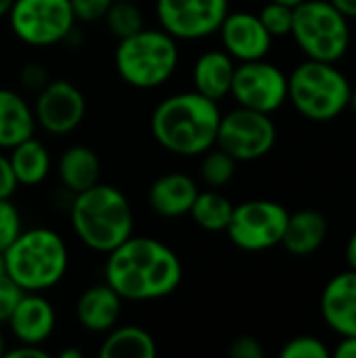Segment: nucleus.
Wrapping results in <instances>:
<instances>
[{
	"instance_id": "42",
	"label": "nucleus",
	"mask_w": 356,
	"mask_h": 358,
	"mask_svg": "<svg viewBox=\"0 0 356 358\" xmlns=\"http://www.w3.org/2000/svg\"><path fill=\"white\" fill-rule=\"evenodd\" d=\"M6 348H8V342H6V336H4L2 329H0V357H4Z\"/></svg>"
},
{
	"instance_id": "44",
	"label": "nucleus",
	"mask_w": 356,
	"mask_h": 358,
	"mask_svg": "<svg viewBox=\"0 0 356 358\" xmlns=\"http://www.w3.org/2000/svg\"><path fill=\"white\" fill-rule=\"evenodd\" d=\"M2 277H6V266H4V256H2V252H0V279Z\"/></svg>"
},
{
	"instance_id": "4",
	"label": "nucleus",
	"mask_w": 356,
	"mask_h": 358,
	"mask_svg": "<svg viewBox=\"0 0 356 358\" xmlns=\"http://www.w3.org/2000/svg\"><path fill=\"white\" fill-rule=\"evenodd\" d=\"M6 277L21 292H46L61 283L69 266L65 239L46 227L23 229L2 252Z\"/></svg>"
},
{
	"instance_id": "21",
	"label": "nucleus",
	"mask_w": 356,
	"mask_h": 358,
	"mask_svg": "<svg viewBox=\"0 0 356 358\" xmlns=\"http://www.w3.org/2000/svg\"><path fill=\"white\" fill-rule=\"evenodd\" d=\"M329 224L327 218L317 210H298L287 216L281 245L294 256L315 254L327 239Z\"/></svg>"
},
{
	"instance_id": "2",
	"label": "nucleus",
	"mask_w": 356,
	"mask_h": 358,
	"mask_svg": "<svg viewBox=\"0 0 356 358\" xmlns=\"http://www.w3.org/2000/svg\"><path fill=\"white\" fill-rule=\"evenodd\" d=\"M220 107L195 92H176L157 103L151 113V134L162 149L180 157H197L216 145Z\"/></svg>"
},
{
	"instance_id": "14",
	"label": "nucleus",
	"mask_w": 356,
	"mask_h": 358,
	"mask_svg": "<svg viewBox=\"0 0 356 358\" xmlns=\"http://www.w3.org/2000/svg\"><path fill=\"white\" fill-rule=\"evenodd\" d=\"M222 50L235 61H258L264 59L273 46V36L262 25L260 17L254 13H229L218 27Z\"/></svg>"
},
{
	"instance_id": "45",
	"label": "nucleus",
	"mask_w": 356,
	"mask_h": 358,
	"mask_svg": "<svg viewBox=\"0 0 356 358\" xmlns=\"http://www.w3.org/2000/svg\"><path fill=\"white\" fill-rule=\"evenodd\" d=\"M273 2H281V4H287V6H296V4H300L302 0H273Z\"/></svg>"
},
{
	"instance_id": "10",
	"label": "nucleus",
	"mask_w": 356,
	"mask_h": 358,
	"mask_svg": "<svg viewBox=\"0 0 356 358\" xmlns=\"http://www.w3.org/2000/svg\"><path fill=\"white\" fill-rule=\"evenodd\" d=\"M277 143V128L269 113L237 107L220 115L216 147L227 151L237 164L262 159Z\"/></svg>"
},
{
	"instance_id": "11",
	"label": "nucleus",
	"mask_w": 356,
	"mask_h": 358,
	"mask_svg": "<svg viewBox=\"0 0 356 358\" xmlns=\"http://www.w3.org/2000/svg\"><path fill=\"white\" fill-rule=\"evenodd\" d=\"M231 96L239 107L271 115L287 101V76L264 59L239 63L233 73Z\"/></svg>"
},
{
	"instance_id": "18",
	"label": "nucleus",
	"mask_w": 356,
	"mask_h": 358,
	"mask_svg": "<svg viewBox=\"0 0 356 358\" xmlns=\"http://www.w3.org/2000/svg\"><path fill=\"white\" fill-rule=\"evenodd\" d=\"M124 300L103 281L86 287L76 302V319L90 334H107L122 317Z\"/></svg>"
},
{
	"instance_id": "22",
	"label": "nucleus",
	"mask_w": 356,
	"mask_h": 358,
	"mask_svg": "<svg viewBox=\"0 0 356 358\" xmlns=\"http://www.w3.org/2000/svg\"><path fill=\"white\" fill-rule=\"evenodd\" d=\"M57 174L65 191L80 193L90 189L101 178V159L86 145H73L65 149L57 164Z\"/></svg>"
},
{
	"instance_id": "43",
	"label": "nucleus",
	"mask_w": 356,
	"mask_h": 358,
	"mask_svg": "<svg viewBox=\"0 0 356 358\" xmlns=\"http://www.w3.org/2000/svg\"><path fill=\"white\" fill-rule=\"evenodd\" d=\"M348 107L353 109V113L356 115V88L350 92V101H348Z\"/></svg>"
},
{
	"instance_id": "35",
	"label": "nucleus",
	"mask_w": 356,
	"mask_h": 358,
	"mask_svg": "<svg viewBox=\"0 0 356 358\" xmlns=\"http://www.w3.org/2000/svg\"><path fill=\"white\" fill-rule=\"evenodd\" d=\"M17 180H15V174L10 170V162H8V155L2 153L0 149V199H6V197H13L15 191H17Z\"/></svg>"
},
{
	"instance_id": "17",
	"label": "nucleus",
	"mask_w": 356,
	"mask_h": 358,
	"mask_svg": "<svg viewBox=\"0 0 356 358\" xmlns=\"http://www.w3.org/2000/svg\"><path fill=\"white\" fill-rule=\"evenodd\" d=\"M197 182L185 172H166L157 176L149 191V208L162 218H180L189 216V210L197 197Z\"/></svg>"
},
{
	"instance_id": "12",
	"label": "nucleus",
	"mask_w": 356,
	"mask_h": 358,
	"mask_svg": "<svg viewBox=\"0 0 356 358\" xmlns=\"http://www.w3.org/2000/svg\"><path fill=\"white\" fill-rule=\"evenodd\" d=\"M159 27L176 40H201L218 31L229 0H155Z\"/></svg>"
},
{
	"instance_id": "6",
	"label": "nucleus",
	"mask_w": 356,
	"mask_h": 358,
	"mask_svg": "<svg viewBox=\"0 0 356 358\" xmlns=\"http://www.w3.org/2000/svg\"><path fill=\"white\" fill-rule=\"evenodd\" d=\"M353 86L336 63L306 59L287 76V101L313 122L338 117L350 101Z\"/></svg>"
},
{
	"instance_id": "34",
	"label": "nucleus",
	"mask_w": 356,
	"mask_h": 358,
	"mask_svg": "<svg viewBox=\"0 0 356 358\" xmlns=\"http://www.w3.org/2000/svg\"><path fill=\"white\" fill-rule=\"evenodd\" d=\"M229 355L231 358H262L264 348L254 336H239L231 342Z\"/></svg>"
},
{
	"instance_id": "20",
	"label": "nucleus",
	"mask_w": 356,
	"mask_h": 358,
	"mask_svg": "<svg viewBox=\"0 0 356 358\" xmlns=\"http://www.w3.org/2000/svg\"><path fill=\"white\" fill-rule=\"evenodd\" d=\"M34 107L23 94L10 88H0V149L10 151L15 145L36 134Z\"/></svg>"
},
{
	"instance_id": "33",
	"label": "nucleus",
	"mask_w": 356,
	"mask_h": 358,
	"mask_svg": "<svg viewBox=\"0 0 356 358\" xmlns=\"http://www.w3.org/2000/svg\"><path fill=\"white\" fill-rule=\"evenodd\" d=\"M21 296H23V292L8 277L0 279V325L8 321V317Z\"/></svg>"
},
{
	"instance_id": "24",
	"label": "nucleus",
	"mask_w": 356,
	"mask_h": 358,
	"mask_svg": "<svg viewBox=\"0 0 356 358\" xmlns=\"http://www.w3.org/2000/svg\"><path fill=\"white\" fill-rule=\"evenodd\" d=\"M101 358H155L157 357V344L153 336L136 325L126 327H113L107 331V338L103 340L99 348Z\"/></svg>"
},
{
	"instance_id": "8",
	"label": "nucleus",
	"mask_w": 356,
	"mask_h": 358,
	"mask_svg": "<svg viewBox=\"0 0 356 358\" xmlns=\"http://www.w3.org/2000/svg\"><path fill=\"white\" fill-rule=\"evenodd\" d=\"M76 23L69 0H15L8 13L17 40L36 48L61 44Z\"/></svg>"
},
{
	"instance_id": "13",
	"label": "nucleus",
	"mask_w": 356,
	"mask_h": 358,
	"mask_svg": "<svg viewBox=\"0 0 356 358\" xmlns=\"http://www.w3.org/2000/svg\"><path fill=\"white\" fill-rule=\"evenodd\" d=\"M34 115L36 124L55 136L73 132L86 115V99L82 90L67 80H50L40 92H36Z\"/></svg>"
},
{
	"instance_id": "36",
	"label": "nucleus",
	"mask_w": 356,
	"mask_h": 358,
	"mask_svg": "<svg viewBox=\"0 0 356 358\" xmlns=\"http://www.w3.org/2000/svg\"><path fill=\"white\" fill-rule=\"evenodd\" d=\"M48 352L36 344H19L17 348H6L4 358H46Z\"/></svg>"
},
{
	"instance_id": "31",
	"label": "nucleus",
	"mask_w": 356,
	"mask_h": 358,
	"mask_svg": "<svg viewBox=\"0 0 356 358\" xmlns=\"http://www.w3.org/2000/svg\"><path fill=\"white\" fill-rule=\"evenodd\" d=\"M76 21L80 23H94L105 17L107 8L113 0H69Z\"/></svg>"
},
{
	"instance_id": "16",
	"label": "nucleus",
	"mask_w": 356,
	"mask_h": 358,
	"mask_svg": "<svg viewBox=\"0 0 356 358\" xmlns=\"http://www.w3.org/2000/svg\"><path fill=\"white\" fill-rule=\"evenodd\" d=\"M321 315L332 331L356 336V271H346L329 279L321 294Z\"/></svg>"
},
{
	"instance_id": "41",
	"label": "nucleus",
	"mask_w": 356,
	"mask_h": 358,
	"mask_svg": "<svg viewBox=\"0 0 356 358\" xmlns=\"http://www.w3.org/2000/svg\"><path fill=\"white\" fill-rule=\"evenodd\" d=\"M61 358H82V352L80 350H73V348H65L61 355H59Z\"/></svg>"
},
{
	"instance_id": "1",
	"label": "nucleus",
	"mask_w": 356,
	"mask_h": 358,
	"mask_svg": "<svg viewBox=\"0 0 356 358\" xmlns=\"http://www.w3.org/2000/svg\"><path fill=\"white\" fill-rule=\"evenodd\" d=\"M105 256V283L126 302L162 300L183 283L178 254L155 237L132 233Z\"/></svg>"
},
{
	"instance_id": "37",
	"label": "nucleus",
	"mask_w": 356,
	"mask_h": 358,
	"mask_svg": "<svg viewBox=\"0 0 356 358\" xmlns=\"http://www.w3.org/2000/svg\"><path fill=\"white\" fill-rule=\"evenodd\" d=\"M336 358H356V336H342V340L338 342L336 350H334Z\"/></svg>"
},
{
	"instance_id": "28",
	"label": "nucleus",
	"mask_w": 356,
	"mask_h": 358,
	"mask_svg": "<svg viewBox=\"0 0 356 358\" xmlns=\"http://www.w3.org/2000/svg\"><path fill=\"white\" fill-rule=\"evenodd\" d=\"M262 25L266 27V31L275 38V36H290L292 34V23H294V6L281 4V2H273L269 0L262 10L258 13Z\"/></svg>"
},
{
	"instance_id": "30",
	"label": "nucleus",
	"mask_w": 356,
	"mask_h": 358,
	"mask_svg": "<svg viewBox=\"0 0 356 358\" xmlns=\"http://www.w3.org/2000/svg\"><path fill=\"white\" fill-rule=\"evenodd\" d=\"M329 348L315 336H296L281 348V358H327Z\"/></svg>"
},
{
	"instance_id": "38",
	"label": "nucleus",
	"mask_w": 356,
	"mask_h": 358,
	"mask_svg": "<svg viewBox=\"0 0 356 358\" xmlns=\"http://www.w3.org/2000/svg\"><path fill=\"white\" fill-rule=\"evenodd\" d=\"M329 2L348 19H356V0H329Z\"/></svg>"
},
{
	"instance_id": "23",
	"label": "nucleus",
	"mask_w": 356,
	"mask_h": 358,
	"mask_svg": "<svg viewBox=\"0 0 356 358\" xmlns=\"http://www.w3.org/2000/svg\"><path fill=\"white\" fill-rule=\"evenodd\" d=\"M10 170L15 174L17 185L21 187H38L50 174V153L44 143L36 141V136L15 145L8 153Z\"/></svg>"
},
{
	"instance_id": "19",
	"label": "nucleus",
	"mask_w": 356,
	"mask_h": 358,
	"mask_svg": "<svg viewBox=\"0 0 356 358\" xmlns=\"http://www.w3.org/2000/svg\"><path fill=\"white\" fill-rule=\"evenodd\" d=\"M235 59L227 55L225 50H206L201 52L191 71L193 80V90L212 99V101H222L225 96L231 94V84H233V73H235Z\"/></svg>"
},
{
	"instance_id": "27",
	"label": "nucleus",
	"mask_w": 356,
	"mask_h": 358,
	"mask_svg": "<svg viewBox=\"0 0 356 358\" xmlns=\"http://www.w3.org/2000/svg\"><path fill=\"white\" fill-rule=\"evenodd\" d=\"M237 170V162L222 151L220 147H212L206 153H201V164H199V176L210 189H222L227 187Z\"/></svg>"
},
{
	"instance_id": "25",
	"label": "nucleus",
	"mask_w": 356,
	"mask_h": 358,
	"mask_svg": "<svg viewBox=\"0 0 356 358\" xmlns=\"http://www.w3.org/2000/svg\"><path fill=\"white\" fill-rule=\"evenodd\" d=\"M233 203L218 191H199L189 216L193 218V222L208 231V233H220L227 231L231 214H233Z\"/></svg>"
},
{
	"instance_id": "3",
	"label": "nucleus",
	"mask_w": 356,
	"mask_h": 358,
	"mask_svg": "<svg viewBox=\"0 0 356 358\" xmlns=\"http://www.w3.org/2000/svg\"><path fill=\"white\" fill-rule=\"evenodd\" d=\"M69 218L76 237L97 254H109L134 233V212L128 197L105 182L76 193Z\"/></svg>"
},
{
	"instance_id": "26",
	"label": "nucleus",
	"mask_w": 356,
	"mask_h": 358,
	"mask_svg": "<svg viewBox=\"0 0 356 358\" xmlns=\"http://www.w3.org/2000/svg\"><path fill=\"white\" fill-rule=\"evenodd\" d=\"M105 25L113 38H128L145 27V17L134 0H113L105 13Z\"/></svg>"
},
{
	"instance_id": "29",
	"label": "nucleus",
	"mask_w": 356,
	"mask_h": 358,
	"mask_svg": "<svg viewBox=\"0 0 356 358\" xmlns=\"http://www.w3.org/2000/svg\"><path fill=\"white\" fill-rule=\"evenodd\" d=\"M23 231V218L10 197L0 199V252H4Z\"/></svg>"
},
{
	"instance_id": "39",
	"label": "nucleus",
	"mask_w": 356,
	"mask_h": 358,
	"mask_svg": "<svg viewBox=\"0 0 356 358\" xmlns=\"http://www.w3.org/2000/svg\"><path fill=\"white\" fill-rule=\"evenodd\" d=\"M346 260H348V266L356 271V231L346 243Z\"/></svg>"
},
{
	"instance_id": "9",
	"label": "nucleus",
	"mask_w": 356,
	"mask_h": 358,
	"mask_svg": "<svg viewBox=\"0 0 356 358\" xmlns=\"http://www.w3.org/2000/svg\"><path fill=\"white\" fill-rule=\"evenodd\" d=\"M290 212L271 199H250L233 208L227 235L243 252H264L281 243Z\"/></svg>"
},
{
	"instance_id": "40",
	"label": "nucleus",
	"mask_w": 356,
	"mask_h": 358,
	"mask_svg": "<svg viewBox=\"0 0 356 358\" xmlns=\"http://www.w3.org/2000/svg\"><path fill=\"white\" fill-rule=\"evenodd\" d=\"M15 0H0V17H8L10 8H13Z\"/></svg>"
},
{
	"instance_id": "32",
	"label": "nucleus",
	"mask_w": 356,
	"mask_h": 358,
	"mask_svg": "<svg viewBox=\"0 0 356 358\" xmlns=\"http://www.w3.org/2000/svg\"><path fill=\"white\" fill-rule=\"evenodd\" d=\"M19 82H21V86L25 90L40 92L50 82V78H48V71H46L44 65H40V63H25L21 67V71H19Z\"/></svg>"
},
{
	"instance_id": "7",
	"label": "nucleus",
	"mask_w": 356,
	"mask_h": 358,
	"mask_svg": "<svg viewBox=\"0 0 356 358\" xmlns=\"http://www.w3.org/2000/svg\"><path fill=\"white\" fill-rule=\"evenodd\" d=\"M290 36L315 61L338 63L350 48L348 17L329 0H302L296 4Z\"/></svg>"
},
{
	"instance_id": "15",
	"label": "nucleus",
	"mask_w": 356,
	"mask_h": 358,
	"mask_svg": "<svg viewBox=\"0 0 356 358\" xmlns=\"http://www.w3.org/2000/svg\"><path fill=\"white\" fill-rule=\"evenodd\" d=\"M6 323L19 344L42 346L55 334L57 313L52 304L38 292H23Z\"/></svg>"
},
{
	"instance_id": "5",
	"label": "nucleus",
	"mask_w": 356,
	"mask_h": 358,
	"mask_svg": "<svg viewBox=\"0 0 356 358\" xmlns=\"http://www.w3.org/2000/svg\"><path fill=\"white\" fill-rule=\"evenodd\" d=\"M118 76L132 88L149 90L166 84L178 67V40L162 27L118 40L113 55Z\"/></svg>"
}]
</instances>
